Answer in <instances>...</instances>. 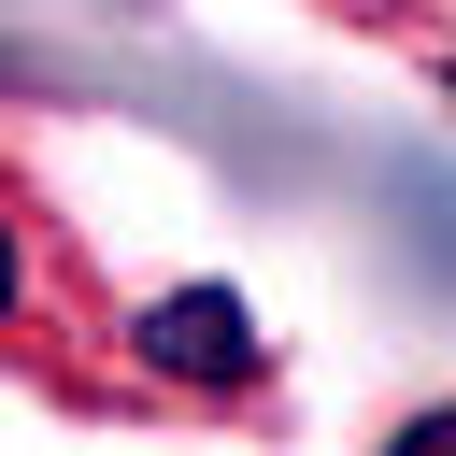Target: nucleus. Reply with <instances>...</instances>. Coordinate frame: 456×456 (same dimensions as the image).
Masks as SVG:
<instances>
[{"mask_svg": "<svg viewBox=\"0 0 456 456\" xmlns=\"http://www.w3.org/2000/svg\"><path fill=\"white\" fill-rule=\"evenodd\" d=\"M142 370L157 385H200V399H242L256 370H271V342H256V314L228 299V285H171V299H142Z\"/></svg>", "mask_w": 456, "mask_h": 456, "instance_id": "1", "label": "nucleus"}, {"mask_svg": "<svg viewBox=\"0 0 456 456\" xmlns=\"http://www.w3.org/2000/svg\"><path fill=\"white\" fill-rule=\"evenodd\" d=\"M399 442H456V399H428V413H413V428H399Z\"/></svg>", "mask_w": 456, "mask_h": 456, "instance_id": "2", "label": "nucleus"}]
</instances>
